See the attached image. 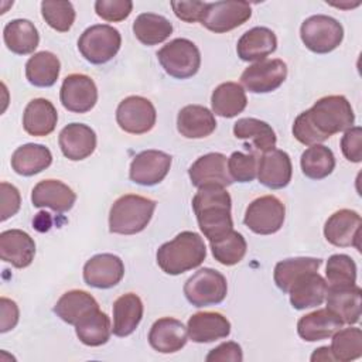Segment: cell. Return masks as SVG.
Here are the masks:
<instances>
[{
    "label": "cell",
    "instance_id": "cell-32",
    "mask_svg": "<svg viewBox=\"0 0 362 362\" xmlns=\"http://www.w3.org/2000/svg\"><path fill=\"white\" fill-rule=\"evenodd\" d=\"M3 40L11 52L17 55H27L34 52L38 47L40 35L30 20L16 18L4 25Z\"/></svg>",
    "mask_w": 362,
    "mask_h": 362
},
{
    "label": "cell",
    "instance_id": "cell-14",
    "mask_svg": "<svg viewBox=\"0 0 362 362\" xmlns=\"http://www.w3.org/2000/svg\"><path fill=\"white\" fill-rule=\"evenodd\" d=\"M171 156L160 150H144L139 153L129 170V177L139 185H156L161 182L170 171Z\"/></svg>",
    "mask_w": 362,
    "mask_h": 362
},
{
    "label": "cell",
    "instance_id": "cell-46",
    "mask_svg": "<svg viewBox=\"0 0 362 362\" xmlns=\"http://www.w3.org/2000/svg\"><path fill=\"white\" fill-rule=\"evenodd\" d=\"M133 10V3L130 0H96L95 11L96 14L109 23L123 21L130 16Z\"/></svg>",
    "mask_w": 362,
    "mask_h": 362
},
{
    "label": "cell",
    "instance_id": "cell-20",
    "mask_svg": "<svg viewBox=\"0 0 362 362\" xmlns=\"http://www.w3.org/2000/svg\"><path fill=\"white\" fill-rule=\"evenodd\" d=\"M188 331L184 324L173 317L158 318L150 328L148 344L160 354H173L185 346Z\"/></svg>",
    "mask_w": 362,
    "mask_h": 362
},
{
    "label": "cell",
    "instance_id": "cell-39",
    "mask_svg": "<svg viewBox=\"0 0 362 362\" xmlns=\"http://www.w3.org/2000/svg\"><path fill=\"white\" fill-rule=\"evenodd\" d=\"M301 171L311 180H322L335 168V157L331 148L324 144L310 146L300 158Z\"/></svg>",
    "mask_w": 362,
    "mask_h": 362
},
{
    "label": "cell",
    "instance_id": "cell-7",
    "mask_svg": "<svg viewBox=\"0 0 362 362\" xmlns=\"http://www.w3.org/2000/svg\"><path fill=\"white\" fill-rule=\"evenodd\" d=\"M303 44L315 54H328L344 40V28L338 20L325 14L305 18L300 27Z\"/></svg>",
    "mask_w": 362,
    "mask_h": 362
},
{
    "label": "cell",
    "instance_id": "cell-9",
    "mask_svg": "<svg viewBox=\"0 0 362 362\" xmlns=\"http://www.w3.org/2000/svg\"><path fill=\"white\" fill-rule=\"evenodd\" d=\"M284 218V204L274 195H263L247 205L243 222L257 235H272L280 230Z\"/></svg>",
    "mask_w": 362,
    "mask_h": 362
},
{
    "label": "cell",
    "instance_id": "cell-29",
    "mask_svg": "<svg viewBox=\"0 0 362 362\" xmlns=\"http://www.w3.org/2000/svg\"><path fill=\"white\" fill-rule=\"evenodd\" d=\"M342 325L344 322L337 314L328 308H321L303 315L297 322V332L304 341L315 342L332 337Z\"/></svg>",
    "mask_w": 362,
    "mask_h": 362
},
{
    "label": "cell",
    "instance_id": "cell-10",
    "mask_svg": "<svg viewBox=\"0 0 362 362\" xmlns=\"http://www.w3.org/2000/svg\"><path fill=\"white\" fill-rule=\"evenodd\" d=\"M157 120L154 105L143 96H127L116 109V122L122 130L130 134L150 132Z\"/></svg>",
    "mask_w": 362,
    "mask_h": 362
},
{
    "label": "cell",
    "instance_id": "cell-30",
    "mask_svg": "<svg viewBox=\"0 0 362 362\" xmlns=\"http://www.w3.org/2000/svg\"><path fill=\"white\" fill-rule=\"evenodd\" d=\"M143 301L134 293H126L113 303V327L116 337H127L139 327L143 318Z\"/></svg>",
    "mask_w": 362,
    "mask_h": 362
},
{
    "label": "cell",
    "instance_id": "cell-47",
    "mask_svg": "<svg viewBox=\"0 0 362 362\" xmlns=\"http://www.w3.org/2000/svg\"><path fill=\"white\" fill-rule=\"evenodd\" d=\"M341 150L344 157L351 163H361L362 160V129L352 126L345 130L341 139Z\"/></svg>",
    "mask_w": 362,
    "mask_h": 362
},
{
    "label": "cell",
    "instance_id": "cell-44",
    "mask_svg": "<svg viewBox=\"0 0 362 362\" xmlns=\"http://www.w3.org/2000/svg\"><path fill=\"white\" fill-rule=\"evenodd\" d=\"M41 14L45 23L59 33L69 31L75 21V8L71 1L44 0L41 3Z\"/></svg>",
    "mask_w": 362,
    "mask_h": 362
},
{
    "label": "cell",
    "instance_id": "cell-42",
    "mask_svg": "<svg viewBox=\"0 0 362 362\" xmlns=\"http://www.w3.org/2000/svg\"><path fill=\"white\" fill-rule=\"evenodd\" d=\"M211 250L215 260L223 266H233L239 263L246 255L247 243L242 233L230 230L216 240H211Z\"/></svg>",
    "mask_w": 362,
    "mask_h": 362
},
{
    "label": "cell",
    "instance_id": "cell-51",
    "mask_svg": "<svg viewBox=\"0 0 362 362\" xmlns=\"http://www.w3.org/2000/svg\"><path fill=\"white\" fill-rule=\"evenodd\" d=\"M0 311H1L0 332L4 334L17 325L20 313H18V307H17L16 301L6 298V297L0 298Z\"/></svg>",
    "mask_w": 362,
    "mask_h": 362
},
{
    "label": "cell",
    "instance_id": "cell-35",
    "mask_svg": "<svg viewBox=\"0 0 362 362\" xmlns=\"http://www.w3.org/2000/svg\"><path fill=\"white\" fill-rule=\"evenodd\" d=\"M75 332L82 344L88 346H100L110 338V318L99 308H95L75 324Z\"/></svg>",
    "mask_w": 362,
    "mask_h": 362
},
{
    "label": "cell",
    "instance_id": "cell-2",
    "mask_svg": "<svg viewBox=\"0 0 362 362\" xmlns=\"http://www.w3.org/2000/svg\"><path fill=\"white\" fill-rule=\"evenodd\" d=\"M192 208L198 226L211 242L233 229L232 199L229 192L219 185H204L192 198Z\"/></svg>",
    "mask_w": 362,
    "mask_h": 362
},
{
    "label": "cell",
    "instance_id": "cell-52",
    "mask_svg": "<svg viewBox=\"0 0 362 362\" xmlns=\"http://www.w3.org/2000/svg\"><path fill=\"white\" fill-rule=\"evenodd\" d=\"M311 361H335L332 354H331V348L329 346H321L318 349L314 351V354L311 355Z\"/></svg>",
    "mask_w": 362,
    "mask_h": 362
},
{
    "label": "cell",
    "instance_id": "cell-8",
    "mask_svg": "<svg viewBox=\"0 0 362 362\" xmlns=\"http://www.w3.org/2000/svg\"><path fill=\"white\" fill-rule=\"evenodd\" d=\"M184 294L195 307L219 304L228 294V283L225 276L218 270L204 267L185 281Z\"/></svg>",
    "mask_w": 362,
    "mask_h": 362
},
{
    "label": "cell",
    "instance_id": "cell-18",
    "mask_svg": "<svg viewBox=\"0 0 362 362\" xmlns=\"http://www.w3.org/2000/svg\"><path fill=\"white\" fill-rule=\"evenodd\" d=\"M293 175L290 156L279 148L263 153L257 163L259 182L272 189H280L288 185Z\"/></svg>",
    "mask_w": 362,
    "mask_h": 362
},
{
    "label": "cell",
    "instance_id": "cell-25",
    "mask_svg": "<svg viewBox=\"0 0 362 362\" xmlns=\"http://www.w3.org/2000/svg\"><path fill=\"white\" fill-rule=\"evenodd\" d=\"M361 296L359 286H328L327 308L337 314L344 324L354 325L361 318Z\"/></svg>",
    "mask_w": 362,
    "mask_h": 362
},
{
    "label": "cell",
    "instance_id": "cell-28",
    "mask_svg": "<svg viewBox=\"0 0 362 362\" xmlns=\"http://www.w3.org/2000/svg\"><path fill=\"white\" fill-rule=\"evenodd\" d=\"M177 129L187 139H204L214 133L216 120L214 113L201 105H187L177 116Z\"/></svg>",
    "mask_w": 362,
    "mask_h": 362
},
{
    "label": "cell",
    "instance_id": "cell-37",
    "mask_svg": "<svg viewBox=\"0 0 362 362\" xmlns=\"http://www.w3.org/2000/svg\"><path fill=\"white\" fill-rule=\"evenodd\" d=\"M95 308H99V304L92 294L83 290H69L59 297L54 305V313L66 324L75 325Z\"/></svg>",
    "mask_w": 362,
    "mask_h": 362
},
{
    "label": "cell",
    "instance_id": "cell-16",
    "mask_svg": "<svg viewBox=\"0 0 362 362\" xmlns=\"http://www.w3.org/2000/svg\"><path fill=\"white\" fill-rule=\"evenodd\" d=\"M124 276L122 259L112 253L92 256L83 266V280L95 288H110L120 283Z\"/></svg>",
    "mask_w": 362,
    "mask_h": 362
},
{
    "label": "cell",
    "instance_id": "cell-21",
    "mask_svg": "<svg viewBox=\"0 0 362 362\" xmlns=\"http://www.w3.org/2000/svg\"><path fill=\"white\" fill-rule=\"evenodd\" d=\"M35 255L34 239L21 229H8L0 233V257L17 269L31 264Z\"/></svg>",
    "mask_w": 362,
    "mask_h": 362
},
{
    "label": "cell",
    "instance_id": "cell-24",
    "mask_svg": "<svg viewBox=\"0 0 362 362\" xmlns=\"http://www.w3.org/2000/svg\"><path fill=\"white\" fill-rule=\"evenodd\" d=\"M187 331L191 341L205 344L226 338L230 334V322L221 313L202 311L189 317Z\"/></svg>",
    "mask_w": 362,
    "mask_h": 362
},
{
    "label": "cell",
    "instance_id": "cell-22",
    "mask_svg": "<svg viewBox=\"0 0 362 362\" xmlns=\"http://www.w3.org/2000/svg\"><path fill=\"white\" fill-rule=\"evenodd\" d=\"M76 201L75 192L59 180H42L31 191L35 208H49L54 212H68Z\"/></svg>",
    "mask_w": 362,
    "mask_h": 362
},
{
    "label": "cell",
    "instance_id": "cell-19",
    "mask_svg": "<svg viewBox=\"0 0 362 362\" xmlns=\"http://www.w3.org/2000/svg\"><path fill=\"white\" fill-rule=\"evenodd\" d=\"M62 154L72 161L85 160L96 148V133L88 124L69 123L58 137Z\"/></svg>",
    "mask_w": 362,
    "mask_h": 362
},
{
    "label": "cell",
    "instance_id": "cell-48",
    "mask_svg": "<svg viewBox=\"0 0 362 362\" xmlns=\"http://www.w3.org/2000/svg\"><path fill=\"white\" fill-rule=\"evenodd\" d=\"M0 197H1L0 221L4 222L18 212L21 205V197L18 189L6 181L0 184Z\"/></svg>",
    "mask_w": 362,
    "mask_h": 362
},
{
    "label": "cell",
    "instance_id": "cell-5",
    "mask_svg": "<svg viewBox=\"0 0 362 362\" xmlns=\"http://www.w3.org/2000/svg\"><path fill=\"white\" fill-rule=\"evenodd\" d=\"M120 33L107 24L88 27L78 40V49L82 57L95 65L109 62L120 49Z\"/></svg>",
    "mask_w": 362,
    "mask_h": 362
},
{
    "label": "cell",
    "instance_id": "cell-27",
    "mask_svg": "<svg viewBox=\"0 0 362 362\" xmlns=\"http://www.w3.org/2000/svg\"><path fill=\"white\" fill-rule=\"evenodd\" d=\"M58 122L55 106L44 98L28 102L23 113V127L30 136L44 137L54 132Z\"/></svg>",
    "mask_w": 362,
    "mask_h": 362
},
{
    "label": "cell",
    "instance_id": "cell-41",
    "mask_svg": "<svg viewBox=\"0 0 362 362\" xmlns=\"http://www.w3.org/2000/svg\"><path fill=\"white\" fill-rule=\"evenodd\" d=\"M331 354L335 361L349 362L362 356V331L358 327L339 328L332 334Z\"/></svg>",
    "mask_w": 362,
    "mask_h": 362
},
{
    "label": "cell",
    "instance_id": "cell-38",
    "mask_svg": "<svg viewBox=\"0 0 362 362\" xmlns=\"http://www.w3.org/2000/svg\"><path fill=\"white\" fill-rule=\"evenodd\" d=\"M133 33L144 45H157L165 41L173 33V24L168 18L154 13H141L133 21Z\"/></svg>",
    "mask_w": 362,
    "mask_h": 362
},
{
    "label": "cell",
    "instance_id": "cell-43",
    "mask_svg": "<svg viewBox=\"0 0 362 362\" xmlns=\"http://www.w3.org/2000/svg\"><path fill=\"white\" fill-rule=\"evenodd\" d=\"M328 286H352L356 283V264L351 256L337 253L327 260Z\"/></svg>",
    "mask_w": 362,
    "mask_h": 362
},
{
    "label": "cell",
    "instance_id": "cell-26",
    "mask_svg": "<svg viewBox=\"0 0 362 362\" xmlns=\"http://www.w3.org/2000/svg\"><path fill=\"white\" fill-rule=\"evenodd\" d=\"M277 48L276 34L267 27H253L238 41L236 52L242 61L259 62L266 59Z\"/></svg>",
    "mask_w": 362,
    "mask_h": 362
},
{
    "label": "cell",
    "instance_id": "cell-36",
    "mask_svg": "<svg viewBox=\"0 0 362 362\" xmlns=\"http://www.w3.org/2000/svg\"><path fill=\"white\" fill-rule=\"evenodd\" d=\"M61 71V62L58 57L49 51L35 52L25 64L27 81L38 88L52 86Z\"/></svg>",
    "mask_w": 362,
    "mask_h": 362
},
{
    "label": "cell",
    "instance_id": "cell-40",
    "mask_svg": "<svg viewBox=\"0 0 362 362\" xmlns=\"http://www.w3.org/2000/svg\"><path fill=\"white\" fill-rule=\"evenodd\" d=\"M322 260L315 257H293L281 260L274 267V283L283 291L288 293L291 284L304 273L318 272Z\"/></svg>",
    "mask_w": 362,
    "mask_h": 362
},
{
    "label": "cell",
    "instance_id": "cell-6",
    "mask_svg": "<svg viewBox=\"0 0 362 362\" xmlns=\"http://www.w3.org/2000/svg\"><path fill=\"white\" fill-rule=\"evenodd\" d=\"M163 69L173 78L187 79L194 76L201 66L198 47L187 38H175L157 52Z\"/></svg>",
    "mask_w": 362,
    "mask_h": 362
},
{
    "label": "cell",
    "instance_id": "cell-17",
    "mask_svg": "<svg viewBox=\"0 0 362 362\" xmlns=\"http://www.w3.org/2000/svg\"><path fill=\"white\" fill-rule=\"evenodd\" d=\"M189 180L194 187L204 185L228 187L233 182L228 171V160L222 153H208L197 158L188 170Z\"/></svg>",
    "mask_w": 362,
    "mask_h": 362
},
{
    "label": "cell",
    "instance_id": "cell-31",
    "mask_svg": "<svg viewBox=\"0 0 362 362\" xmlns=\"http://www.w3.org/2000/svg\"><path fill=\"white\" fill-rule=\"evenodd\" d=\"M52 163V154L48 147L35 143H27L17 147L11 156V168L24 177H31L48 168Z\"/></svg>",
    "mask_w": 362,
    "mask_h": 362
},
{
    "label": "cell",
    "instance_id": "cell-12",
    "mask_svg": "<svg viewBox=\"0 0 362 362\" xmlns=\"http://www.w3.org/2000/svg\"><path fill=\"white\" fill-rule=\"evenodd\" d=\"M287 78V65L284 61L263 59L247 66L242 75V85L252 93H269L276 90Z\"/></svg>",
    "mask_w": 362,
    "mask_h": 362
},
{
    "label": "cell",
    "instance_id": "cell-3",
    "mask_svg": "<svg viewBox=\"0 0 362 362\" xmlns=\"http://www.w3.org/2000/svg\"><path fill=\"white\" fill-rule=\"evenodd\" d=\"M156 257L158 267L164 273L177 276L198 267L206 257V247L198 233L184 230L173 240L161 245Z\"/></svg>",
    "mask_w": 362,
    "mask_h": 362
},
{
    "label": "cell",
    "instance_id": "cell-1",
    "mask_svg": "<svg viewBox=\"0 0 362 362\" xmlns=\"http://www.w3.org/2000/svg\"><path fill=\"white\" fill-rule=\"evenodd\" d=\"M355 113L342 95H329L318 99L313 107L301 112L293 124V136L301 144L314 146L332 134L354 126Z\"/></svg>",
    "mask_w": 362,
    "mask_h": 362
},
{
    "label": "cell",
    "instance_id": "cell-13",
    "mask_svg": "<svg viewBox=\"0 0 362 362\" xmlns=\"http://www.w3.org/2000/svg\"><path fill=\"white\" fill-rule=\"evenodd\" d=\"M59 99L66 110L72 113H86L98 102V88L90 76L71 74L62 82Z\"/></svg>",
    "mask_w": 362,
    "mask_h": 362
},
{
    "label": "cell",
    "instance_id": "cell-23",
    "mask_svg": "<svg viewBox=\"0 0 362 362\" xmlns=\"http://www.w3.org/2000/svg\"><path fill=\"white\" fill-rule=\"evenodd\" d=\"M328 291V283L318 272L301 274L288 288L290 304L296 310L321 305Z\"/></svg>",
    "mask_w": 362,
    "mask_h": 362
},
{
    "label": "cell",
    "instance_id": "cell-34",
    "mask_svg": "<svg viewBox=\"0 0 362 362\" xmlns=\"http://www.w3.org/2000/svg\"><path fill=\"white\" fill-rule=\"evenodd\" d=\"M212 112L221 117H235L247 105L243 86L236 82H223L215 88L211 96Z\"/></svg>",
    "mask_w": 362,
    "mask_h": 362
},
{
    "label": "cell",
    "instance_id": "cell-4",
    "mask_svg": "<svg viewBox=\"0 0 362 362\" xmlns=\"http://www.w3.org/2000/svg\"><path fill=\"white\" fill-rule=\"evenodd\" d=\"M156 209V201L126 194L117 198L109 212V230L119 235H134L146 229Z\"/></svg>",
    "mask_w": 362,
    "mask_h": 362
},
{
    "label": "cell",
    "instance_id": "cell-33",
    "mask_svg": "<svg viewBox=\"0 0 362 362\" xmlns=\"http://www.w3.org/2000/svg\"><path fill=\"white\" fill-rule=\"evenodd\" d=\"M233 134L236 139L250 141L256 151L266 153L276 147V133L272 126L255 117H242L233 124Z\"/></svg>",
    "mask_w": 362,
    "mask_h": 362
},
{
    "label": "cell",
    "instance_id": "cell-45",
    "mask_svg": "<svg viewBox=\"0 0 362 362\" xmlns=\"http://www.w3.org/2000/svg\"><path fill=\"white\" fill-rule=\"evenodd\" d=\"M257 154L235 151L228 158V171L232 180L238 182H250L257 175Z\"/></svg>",
    "mask_w": 362,
    "mask_h": 362
},
{
    "label": "cell",
    "instance_id": "cell-15",
    "mask_svg": "<svg viewBox=\"0 0 362 362\" xmlns=\"http://www.w3.org/2000/svg\"><path fill=\"white\" fill-rule=\"evenodd\" d=\"M361 215L352 209H339L334 212L324 225L325 239L338 247L354 246L361 250Z\"/></svg>",
    "mask_w": 362,
    "mask_h": 362
},
{
    "label": "cell",
    "instance_id": "cell-49",
    "mask_svg": "<svg viewBox=\"0 0 362 362\" xmlns=\"http://www.w3.org/2000/svg\"><path fill=\"white\" fill-rule=\"evenodd\" d=\"M206 1H171L174 14L185 23H201Z\"/></svg>",
    "mask_w": 362,
    "mask_h": 362
},
{
    "label": "cell",
    "instance_id": "cell-50",
    "mask_svg": "<svg viewBox=\"0 0 362 362\" xmlns=\"http://www.w3.org/2000/svg\"><path fill=\"white\" fill-rule=\"evenodd\" d=\"M208 362H242L243 361V352L239 344L233 341L223 342L218 345L216 348L211 349L209 354L205 358Z\"/></svg>",
    "mask_w": 362,
    "mask_h": 362
},
{
    "label": "cell",
    "instance_id": "cell-11",
    "mask_svg": "<svg viewBox=\"0 0 362 362\" xmlns=\"http://www.w3.org/2000/svg\"><path fill=\"white\" fill-rule=\"evenodd\" d=\"M252 17V7L247 1H215L208 3L201 24L216 34L228 33Z\"/></svg>",
    "mask_w": 362,
    "mask_h": 362
}]
</instances>
